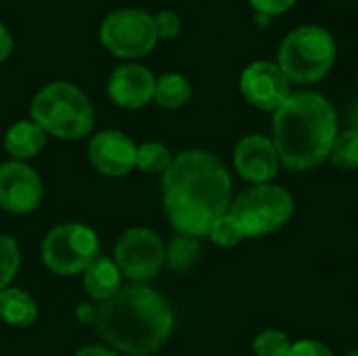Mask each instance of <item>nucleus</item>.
I'll return each instance as SVG.
<instances>
[{
	"instance_id": "8",
	"label": "nucleus",
	"mask_w": 358,
	"mask_h": 356,
	"mask_svg": "<svg viewBox=\"0 0 358 356\" xmlns=\"http://www.w3.org/2000/svg\"><path fill=\"white\" fill-rule=\"evenodd\" d=\"M99 36L103 46L120 59H141L157 44L153 17L132 6L111 10L103 19Z\"/></svg>"
},
{
	"instance_id": "4",
	"label": "nucleus",
	"mask_w": 358,
	"mask_h": 356,
	"mask_svg": "<svg viewBox=\"0 0 358 356\" xmlns=\"http://www.w3.org/2000/svg\"><path fill=\"white\" fill-rule=\"evenodd\" d=\"M29 115L46 134L61 141H78L94 128V107L71 82H50L40 88L31 99Z\"/></svg>"
},
{
	"instance_id": "12",
	"label": "nucleus",
	"mask_w": 358,
	"mask_h": 356,
	"mask_svg": "<svg viewBox=\"0 0 358 356\" xmlns=\"http://www.w3.org/2000/svg\"><path fill=\"white\" fill-rule=\"evenodd\" d=\"M88 159L99 174L122 178L136 168V145L120 130H103L90 138Z\"/></svg>"
},
{
	"instance_id": "6",
	"label": "nucleus",
	"mask_w": 358,
	"mask_h": 356,
	"mask_svg": "<svg viewBox=\"0 0 358 356\" xmlns=\"http://www.w3.org/2000/svg\"><path fill=\"white\" fill-rule=\"evenodd\" d=\"M294 195L275 183L254 185L248 191L239 193L229 212L239 222L245 239L250 237H264L281 227L294 216Z\"/></svg>"
},
{
	"instance_id": "30",
	"label": "nucleus",
	"mask_w": 358,
	"mask_h": 356,
	"mask_svg": "<svg viewBox=\"0 0 358 356\" xmlns=\"http://www.w3.org/2000/svg\"><path fill=\"white\" fill-rule=\"evenodd\" d=\"M73 356H120L113 348H105V346H84L80 348Z\"/></svg>"
},
{
	"instance_id": "9",
	"label": "nucleus",
	"mask_w": 358,
	"mask_h": 356,
	"mask_svg": "<svg viewBox=\"0 0 358 356\" xmlns=\"http://www.w3.org/2000/svg\"><path fill=\"white\" fill-rule=\"evenodd\" d=\"M113 260L122 277L136 285H145L166 266V243L155 231L132 227L120 235L113 248Z\"/></svg>"
},
{
	"instance_id": "24",
	"label": "nucleus",
	"mask_w": 358,
	"mask_h": 356,
	"mask_svg": "<svg viewBox=\"0 0 358 356\" xmlns=\"http://www.w3.org/2000/svg\"><path fill=\"white\" fill-rule=\"evenodd\" d=\"M252 348L256 356H287L292 350V340L279 329H264L254 338Z\"/></svg>"
},
{
	"instance_id": "22",
	"label": "nucleus",
	"mask_w": 358,
	"mask_h": 356,
	"mask_svg": "<svg viewBox=\"0 0 358 356\" xmlns=\"http://www.w3.org/2000/svg\"><path fill=\"white\" fill-rule=\"evenodd\" d=\"M21 266V250L10 235L0 233V292L10 287Z\"/></svg>"
},
{
	"instance_id": "13",
	"label": "nucleus",
	"mask_w": 358,
	"mask_h": 356,
	"mask_svg": "<svg viewBox=\"0 0 358 356\" xmlns=\"http://www.w3.org/2000/svg\"><path fill=\"white\" fill-rule=\"evenodd\" d=\"M233 166L237 174L252 185H266L279 174L281 159L273 138L262 134L243 136L233 153Z\"/></svg>"
},
{
	"instance_id": "19",
	"label": "nucleus",
	"mask_w": 358,
	"mask_h": 356,
	"mask_svg": "<svg viewBox=\"0 0 358 356\" xmlns=\"http://www.w3.org/2000/svg\"><path fill=\"white\" fill-rule=\"evenodd\" d=\"M201 256V243L197 237L176 235L166 248V264L174 273H187Z\"/></svg>"
},
{
	"instance_id": "18",
	"label": "nucleus",
	"mask_w": 358,
	"mask_h": 356,
	"mask_svg": "<svg viewBox=\"0 0 358 356\" xmlns=\"http://www.w3.org/2000/svg\"><path fill=\"white\" fill-rule=\"evenodd\" d=\"M193 94V88L189 84V80L182 73L170 71L164 73L155 80V94L153 101L164 107V109H180L189 103Z\"/></svg>"
},
{
	"instance_id": "32",
	"label": "nucleus",
	"mask_w": 358,
	"mask_h": 356,
	"mask_svg": "<svg viewBox=\"0 0 358 356\" xmlns=\"http://www.w3.org/2000/svg\"><path fill=\"white\" fill-rule=\"evenodd\" d=\"M350 128L358 130V101L352 105V109H350Z\"/></svg>"
},
{
	"instance_id": "17",
	"label": "nucleus",
	"mask_w": 358,
	"mask_h": 356,
	"mask_svg": "<svg viewBox=\"0 0 358 356\" xmlns=\"http://www.w3.org/2000/svg\"><path fill=\"white\" fill-rule=\"evenodd\" d=\"M0 319L10 327H29L38 319L36 300L21 287L0 292Z\"/></svg>"
},
{
	"instance_id": "2",
	"label": "nucleus",
	"mask_w": 358,
	"mask_h": 356,
	"mask_svg": "<svg viewBox=\"0 0 358 356\" xmlns=\"http://www.w3.org/2000/svg\"><path fill=\"white\" fill-rule=\"evenodd\" d=\"M94 323L115 353L151 356L172 336L174 311L159 292L132 283L101 302Z\"/></svg>"
},
{
	"instance_id": "21",
	"label": "nucleus",
	"mask_w": 358,
	"mask_h": 356,
	"mask_svg": "<svg viewBox=\"0 0 358 356\" xmlns=\"http://www.w3.org/2000/svg\"><path fill=\"white\" fill-rule=\"evenodd\" d=\"M329 162L344 172H352L358 168V130L338 132L334 147L329 151Z\"/></svg>"
},
{
	"instance_id": "10",
	"label": "nucleus",
	"mask_w": 358,
	"mask_h": 356,
	"mask_svg": "<svg viewBox=\"0 0 358 356\" xmlns=\"http://www.w3.org/2000/svg\"><path fill=\"white\" fill-rule=\"evenodd\" d=\"M239 90L252 107L275 113L292 97V82L277 63L254 61L243 69Z\"/></svg>"
},
{
	"instance_id": "16",
	"label": "nucleus",
	"mask_w": 358,
	"mask_h": 356,
	"mask_svg": "<svg viewBox=\"0 0 358 356\" xmlns=\"http://www.w3.org/2000/svg\"><path fill=\"white\" fill-rule=\"evenodd\" d=\"M44 147H46V132L34 120H19L4 134V151L15 162L31 159Z\"/></svg>"
},
{
	"instance_id": "15",
	"label": "nucleus",
	"mask_w": 358,
	"mask_h": 356,
	"mask_svg": "<svg viewBox=\"0 0 358 356\" xmlns=\"http://www.w3.org/2000/svg\"><path fill=\"white\" fill-rule=\"evenodd\" d=\"M82 275H84V279H82L84 292L96 302H107L122 290L124 277H122L115 260L109 256H99L94 262L88 264V269Z\"/></svg>"
},
{
	"instance_id": "23",
	"label": "nucleus",
	"mask_w": 358,
	"mask_h": 356,
	"mask_svg": "<svg viewBox=\"0 0 358 356\" xmlns=\"http://www.w3.org/2000/svg\"><path fill=\"white\" fill-rule=\"evenodd\" d=\"M208 237H210L212 243H216L218 248H235V245H239V243L245 239V235H243L239 222L233 218L231 212L222 214V216L210 227Z\"/></svg>"
},
{
	"instance_id": "5",
	"label": "nucleus",
	"mask_w": 358,
	"mask_h": 356,
	"mask_svg": "<svg viewBox=\"0 0 358 356\" xmlns=\"http://www.w3.org/2000/svg\"><path fill=\"white\" fill-rule=\"evenodd\" d=\"M336 61L334 36L319 25L294 29L279 48V67L289 82L313 84L323 80Z\"/></svg>"
},
{
	"instance_id": "20",
	"label": "nucleus",
	"mask_w": 358,
	"mask_h": 356,
	"mask_svg": "<svg viewBox=\"0 0 358 356\" xmlns=\"http://www.w3.org/2000/svg\"><path fill=\"white\" fill-rule=\"evenodd\" d=\"M174 157L170 149L157 141L136 145V170L143 174H164L172 166Z\"/></svg>"
},
{
	"instance_id": "29",
	"label": "nucleus",
	"mask_w": 358,
	"mask_h": 356,
	"mask_svg": "<svg viewBox=\"0 0 358 356\" xmlns=\"http://www.w3.org/2000/svg\"><path fill=\"white\" fill-rule=\"evenodd\" d=\"M76 319L80 323H94L96 321V306H92V304H80L76 308Z\"/></svg>"
},
{
	"instance_id": "3",
	"label": "nucleus",
	"mask_w": 358,
	"mask_h": 356,
	"mask_svg": "<svg viewBox=\"0 0 358 356\" xmlns=\"http://www.w3.org/2000/svg\"><path fill=\"white\" fill-rule=\"evenodd\" d=\"M338 136V113L319 92H292L273 115V143L279 159L294 172L319 168Z\"/></svg>"
},
{
	"instance_id": "28",
	"label": "nucleus",
	"mask_w": 358,
	"mask_h": 356,
	"mask_svg": "<svg viewBox=\"0 0 358 356\" xmlns=\"http://www.w3.org/2000/svg\"><path fill=\"white\" fill-rule=\"evenodd\" d=\"M13 52V36L10 31L6 29L4 23H0V63L6 61Z\"/></svg>"
},
{
	"instance_id": "25",
	"label": "nucleus",
	"mask_w": 358,
	"mask_h": 356,
	"mask_svg": "<svg viewBox=\"0 0 358 356\" xmlns=\"http://www.w3.org/2000/svg\"><path fill=\"white\" fill-rule=\"evenodd\" d=\"M153 23H155V31H157V40H172L178 36L180 31V17L174 10H159L157 15H153Z\"/></svg>"
},
{
	"instance_id": "33",
	"label": "nucleus",
	"mask_w": 358,
	"mask_h": 356,
	"mask_svg": "<svg viewBox=\"0 0 358 356\" xmlns=\"http://www.w3.org/2000/svg\"><path fill=\"white\" fill-rule=\"evenodd\" d=\"M346 356H358V350H352V353H348Z\"/></svg>"
},
{
	"instance_id": "26",
	"label": "nucleus",
	"mask_w": 358,
	"mask_h": 356,
	"mask_svg": "<svg viewBox=\"0 0 358 356\" xmlns=\"http://www.w3.org/2000/svg\"><path fill=\"white\" fill-rule=\"evenodd\" d=\"M287 356H336L331 348H327L319 340H300L292 344V350Z\"/></svg>"
},
{
	"instance_id": "14",
	"label": "nucleus",
	"mask_w": 358,
	"mask_h": 356,
	"mask_svg": "<svg viewBox=\"0 0 358 356\" xmlns=\"http://www.w3.org/2000/svg\"><path fill=\"white\" fill-rule=\"evenodd\" d=\"M155 76L138 63H124L113 69L107 82L109 99L122 109H141L153 101Z\"/></svg>"
},
{
	"instance_id": "31",
	"label": "nucleus",
	"mask_w": 358,
	"mask_h": 356,
	"mask_svg": "<svg viewBox=\"0 0 358 356\" xmlns=\"http://www.w3.org/2000/svg\"><path fill=\"white\" fill-rule=\"evenodd\" d=\"M271 19H273V17H268V15H264V13H256V15H254V23L260 25V27H266V25L271 23Z\"/></svg>"
},
{
	"instance_id": "7",
	"label": "nucleus",
	"mask_w": 358,
	"mask_h": 356,
	"mask_svg": "<svg viewBox=\"0 0 358 356\" xmlns=\"http://www.w3.org/2000/svg\"><path fill=\"white\" fill-rule=\"evenodd\" d=\"M40 252L50 273L73 277L101 256V241L94 229L82 222H63L46 233Z\"/></svg>"
},
{
	"instance_id": "27",
	"label": "nucleus",
	"mask_w": 358,
	"mask_h": 356,
	"mask_svg": "<svg viewBox=\"0 0 358 356\" xmlns=\"http://www.w3.org/2000/svg\"><path fill=\"white\" fill-rule=\"evenodd\" d=\"M250 4L254 6L256 13H264L268 17H275V15L287 13L296 4V0H250Z\"/></svg>"
},
{
	"instance_id": "1",
	"label": "nucleus",
	"mask_w": 358,
	"mask_h": 356,
	"mask_svg": "<svg viewBox=\"0 0 358 356\" xmlns=\"http://www.w3.org/2000/svg\"><path fill=\"white\" fill-rule=\"evenodd\" d=\"M162 201L178 235L208 237L233 204L231 174L210 151H182L162 174Z\"/></svg>"
},
{
	"instance_id": "11",
	"label": "nucleus",
	"mask_w": 358,
	"mask_h": 356,
	"mask_svg": "<svg viewBox=\"0 0 358 356\" xmlns=\"http://www.w3.org/2000/svg\"><path fill=\"white\" fill-rule=\"evenodd\" d=\"M42 178L25 162L0 164V208L8 214H29L42 201Z\"/></svg>"
}]
</instances>
